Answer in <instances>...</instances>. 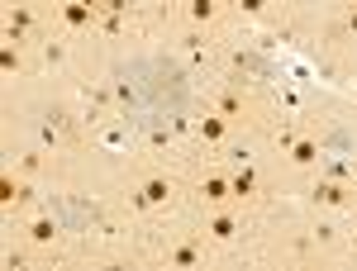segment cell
Segmentation results:
<instances>
[{
  "instance_id": "6da1fadb",
  "label": "cell",
  "mask_w": 357,
  "mask_h": 271,
  "mask_svg": "<svg viewBox=\"0 0 357 271\" xmlns=\"http://www.w3.org/2000/svg\"><path fill=\"white\" fill-rule=\"evenodd\" d=\"M5 233L24 247L29 257H38V262H57V257L72 247V233H62V224H57L53 205H38V210H29L24 219L5 224Z\"/></svg>"
},
{
  "instance_id": "7a4b0ae2",
  "label": "cell",
  "mask_w": 357,
  "mask_h": 271,
  "mask_svg": "<svg viewBox=\"0 0 357 271\" xmlns=\"http://www.w3.org/2000/svg\"><path fill=\"white\" fill-rule=\"evenodd\" d=\"M291 205L301 210L305 219H348L357 215V190L348 181H338V176H310L296 195H291Z\"/></svg>"
},
{
  "instance_id": "3957f363",
  "label": "cell",
  "mask_w": 357,
  "mask_h": 271,
  "mask_svg": "<svg viewBox=\"0 0 357 271\" xmlns=\"http://www.w3.org/2000/svg\"><path fill=\"white\" fill-rule=\"evenodd\" d=\"M191 229L215 247V252H238L257 238V215H248L238 205L229 210H205V215H191Z\"/></svg>"
},
{
  "instance_id": "277c9868",
  "label": "cell",
  "mask_w": 357,
  "mask_h": 271,
  "mask_svg": "<svg viewBox=\"0 0 357 271\" xmlns=\"http://www.w3.org/2000/svg\"><path fill=\"white\" fill-rule=\"evenodd\" d=\"M96 24H100V0H57L53 5V29L77 43L96 38Z\"/></svg>"
},
{
  "instance_id": "5b68a950",
  "label": "cell",
  "mask_w": 357,
  "mask_h": 271,
  "mask_svg": "<svg viewBox=\"0 0 357 271\" xmlns=\"http://www.w3.org/2000/svg\"><path fill=\"white\" fill-rule=\"evenodd\" d=\"M305 271H348V262H343V257H314Z\"/></svg>"
},
{
  "instance_id": "8992f818",
  "label": "cell",
  "mask_w": 357,
  "mask_h": 271,
  "mask_svg": "<svg viewBox=\"0 0 357 271\" xmlns=\"http://www.w3.org/2000/svg\"><path fill=\"white\" fill-rule=\"evenodd\" d=\"M348 186L357 190V157H353V162H348Z\"/></svg>"
}]
</instances>
